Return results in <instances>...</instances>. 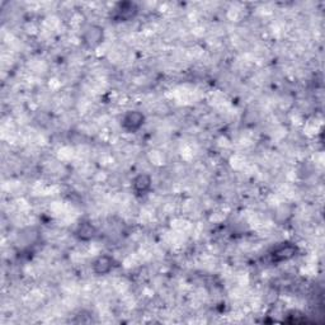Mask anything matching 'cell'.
<instances>
[{
    "label": "cell",
    "mask_w": 325,
    "mask_h": 325,
    "mask_svg": "<svg viewBox=\"0 0 325 325\" xmlns=\"http://www.w3.org/2000/svg\"><path fill=\"white\" fill-rule=\"evenodd\" d=\"M144 121H145V117L142 113L137 111H131L126 113L122 119V127L128 132H135L144 124Z\"/></svg>",
    "instance_id": "cell-1"
},
{
    "label": "cell",
    "mask_w": 325,
    "mask_h": 325,
    "mask_svg": "<svg viewBox=\"0 0 325 325\" xmlns=\"http://www.w3.org/2000/svg\"><path fill=\"white\" fill-rule=\"evenodd\" d=\"M296 253V246H293L292 244H288V243H284L281 245H278L275 250L272 251V257L273 262H284V260L290 259L295 255Z\"/></svg>",
    "instance_id": "cell-2"
},
{
    "label": "cell",
    "mask_w": 325,
    "mask_h": 325,
    "mask_svg": "<svg viewBox=\"0 0 325 325\" xmlns=\"http://www.w3.org/2000/svg\"><path fill=\"white\" fill-rule=\"evenodd\" d=\"M136 6L132 3H121L119 4L117 9H116V19L119 21H127L130 18L136 14Z\"/></svg>",
    "instance_id": "cell-3"
},
{
    "label": "cell",
    "mask_w": 325,
    "mask_h": 325,
    "mask_svg": "<svg viewBox=\"0 0 325 325\" xmlns=\"http://www.w3.org/2000/svg\"><path fill=\"white\" fill-rule=\"evenodd\" d=\"M113 259L108 255H102L93 263V271L97 275H106L112 269Z\"/></svg>",
    "instance_id": "cell-4"
},
{
    "label": "cell",
    "mask_w": 325,
    "mask_h": 325,
    "mask_svg": "<svg viewBox=\"0 0 325 325\" xmlns=\"http://www.w3.org/2000/svg\"><path fill=\"white\" fill-rule=\"evenodd\" d=\"M133 189L137 195H145L151 188V178L148 174H140L133 179Z\"/></svg>",
    "instance_id": "cell-5"
},
{
    "label": "cell",
    "mask_w": 325,
    "mask_h": 325,
    "mask_svg": "<svg viewBox=\"0 0 325 325\" xmlns=\"http://www.w3.org/2000/svg\"><path fill=\"white\" fill-rule=\"evenodd\" d=\"M78 235H79L80 239H90L93 237V228L90 225L84 224L83 226H80L79 231H78Z\"/></svg>",
    "instance_id": "cell-6"
}]
</instances>
